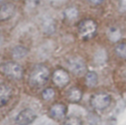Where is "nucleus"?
Listing matches in <instances>:
<instances>
[{
	"instance_id": "nucleus-4",
	"label": "nucleus",
	"mask_w": 126,
	"mask_h": 125,
	"mask_svg": "<svg viewBox=\"0 0 126 125\" xmlns=\"http://www.w3.org/2000/svg\"><path fill=\"white\" fill-rule=\"evenodd\" d=\"M68 68L73 74H75L77 76H82L87 71L86 63L80 57H72V58H70L68 60Z\"/></svg>"
},
{
	"instance_id": "nucleus-14",
	"label": "nucleus",
	"mask_w": 126,
	"mask_h": 125,
	"mask_svg": "<svg viewBox=\"0 0 126 125\" xmlns=\"http://www.w3.org/2000/svg\"><path fill=\"white\" fill-rule=\"evenodd\" d=\"M86 84L90 88H93L97 84V75H96L95 72L90 71V72L87 73V75H86Z\"/></svg>"
},
{
	"instance_id": "nucleus-1",
	"label": "nucleus",
	"mask_w": 126,
	"mask_h": 125,
	"mask_svg": "<svg viewBox=\"0 0 126 125\" xmlns=\"http://www.w3.org/2000/svg\"><path fill=\"white\" fill-rule=\"evenodd\" d=\"M49 79V69L44 65H36L32 68L31 74L29 83L31 87L38 88L43 86Z\"/></svg>"
},
{
	"instance_id": "nucleus-17",
	"label": "nucleus",
	"mask_w": 126,
	"mask_h": 125,
	"mask_svg": "<svg viewBox=\"0 0 126 125\" xmlns=\"http://www.w3.org/2000/svg\"><path fill=\"white\" fill-rule=\"evenodd\" d=\"M65 16H66L68 19H71V20L76 19L77 16H78V10H77L76 8H74V7L68 8V9L65 10Z\"/></svg>"
},
{
	"instance_id": "nucleus-3",
	"label": "nucleus",
	"mask_w": 126,
	"mask_h": 125,
	"mask_svg": "<svg viewBox=\"0 0 126 125\" xmlns=\"http://www.w3.org/2000/svg\"><path fill=\"white\" fill-rule=\"evenodd\" d=\"M78 31L81 37L84 39H90L95 34L96 24L93 20H84L79 24Z\"/></svg>"
},
{
	"instance_id": "nucleus-21",
	"label": "nucleus",
	"mask_w": 126,
	"mask_h": 125,
	"mask_svg": "<svg viewBox=\"0 0 126 125\" xmlns=\"http://www.w3.org/2000/svg\"><path fill=\"white\" fill-rule=\"evenodd\" d=\"M88 1H90V2L93 3V4H100L103 0H88Z\"/></svg>"
},
{
	"instance_id": "nucleus-9",
	"label": "nucleus",
	"mask_w": 126,
	"mask_h": 125,
	"mask_svg": "<svg viewBox=\"0 0 126 125\" xmlns=\"http://www.w3.org/2000/svg\"><path fill=\"white\" fill-rule=\"evenodd\" d=\"M50 116L56 120H62L67 112V107L62 103H55L50 107Z\"/></svg>"
},
{
	"instance_id": "nucleus-2",
	"label": "nucleus",
	"mask_w": 126,
	"mask_h": 125,
	"mask_svg": "<svg viewBox=\"0 0 126 125\" xmlns=\"http://www.w3.org/2000/svg\"><path fill=\"white\" fill-rule=\"evenodd\" d=\"M0 71L5 76L10 77L12 79H16V80L22 79L23 74H24V70H23L22 66L16 62H12V61L2 63L0 65Z\"/></svg>"
},
{
	"instance_id": "nucleus-19",
	"label": "nucleus",
	"mask_w": 126,
	"mask_h": 125,
	"mask_svg": "<svg viewBox=\"0 0 126 125\" xmlns=\"http://www.w3.org/2000/svg\"><path fill=\"white\" fill-rule=\"evenodd\" d=\"M65 125H82L80 119L76 118V117H70L67 118L65 121Z\"/></svg>"
},
{
	"instance_id": "nucleus-7",
	"label": "nucleus",
	"mask_w": 126,
	"mask_h": 125,
	"mask_svg": "<svg viewBox=\"0 0 126 125\" xmlns=\"http://www.w3.org/2000/svg\"><path fill=\"white\" fill-rule=\"evenodd\" d=\"M52 79H53V82L56 86L58 87H64L66 86L68 83H69V75L66 71L62 70V69H58L56 70L53 75H52Z\"/></svg>"
},
{
	"instance_id": "nucleus-12",
	"label": "nucleus",
	"mask_w": 126,
	"mask_h": 125,
	"mask_svg": "<svg viewBox=\"0 0 126 125\" xmlns=\"http://www.w3.org/2000/svg\"><path fill=\"white\" fill-rule=\"evenodd\" d=\"M42 29L43 31L47 34H52L55 31V23L52 19H46L42 23Z\"/></svg>"
},
{
	"instance_id": "nucleus-5",
	"label": "nucleus",
	"mask_w": 126,
	"mask_h": 125,
	"mask_svg": "<svg viewBox=\"0 0 126 125\" xmlns=\"http://www.w3.org/2000/svg\"><path fill=\"white\" fill-rule=\"evenodd\" d=\"M111 98L107 94H96L91 97V104L94 108L101 110L110 104Z\"/></svg>"
},
{
	"instance_id": "nucleus-20",
	"label": "nucleus",
	"mask_w": 126,
	"mask_h": 125,
	"mask_svg": "<svg viewBox=\"0 0 126 125\" xmlns=\"http://www.w3.org/2000/svg\"><path fill=\"white\" fill-rule=\"evenodd\" d=\"M25 3H26L27 8L33 9V8H35L36 5L38 4V0H25Z\"/></svg>"
},
{
	"instance_id": "nucleus-13",
	"label": "nucleus",
	"mask_w": 126,
	"mask_h": 125,
	"mask_svg": "<svg viewBox=\"0 0 126 125\" xmlns=\"http://www.w3.org/2000/svg\"><path fill=\"white\" fill-rule=\"evenodd\" d=\"M82 98V92L78 88H73L68 92V99L73 102H77Z\"/></svg>"
},
{
	"instance_id": "nucleus-8",
	"label": "nucleus",
	"mask_w": 126,
	"mask_h": 125,
	"mask_svg": "<svg viewBox=\"0 0 126 125\" xmlns=\"http://www.w3.org/2000/svg\"><path fill=\"white\" fill-rule=\"evenodd\" d=\"M15 10H16V6L11 2H7V3H4L3 5H1L0 21H7V20L11 19L15 13Z\"/></svg>"
},
{
	"instance_id": "nucleus-6",
	"label": "nucleus",
	"mask_w": 126,
	"mask_h": 125,
	"mask_svg": "<svg viewBox=\"0 0 126 125\" xmlns=\"http://www.w3.org/2000/svg\"><path fill=\"white\" fill-rule=\"evenodd\" d=\"M35 117L36 114L32 108H25L16 116V123L18 125H29L35 119Z\"/></svg>"
},
{
	"instance_id": "nucleus-16",
	"label": "nucleus",
	"mask_w": 126,
	"mask_h": 125,
	"mask_svg": "<svg viewBox=\"0 0 126 125\" xmlns=\"http://www.w3.org/2000/svg\"><path fill=\"white\" fill-rule=\"evenodd\" d=\"M115 52L120 58L126 59V43L121 42V43L117 44L115 47Z\"/></svg>"
},
{
	"instance_id": "nucleus-11",
	"label": "nucleus",
	"mask_w": 126,
	"mask_h": 125,
	"mask_svg": "<svg viewBox=\"0 0 126 125\" xmlns=\"http://www.w3.org/2000/svg\"><path fill=\"white\" fill-rule=\"evenodd\" d=\"M28 54V49L25 46L17 45L12 50V55L15 59H22Z\"/></svg>"
},
{
	"instance_id": "nucleus-18",
	"label": "nucleus",
	"mask_w": 126,
	"mask_h": 125,
	"mask_svg": "<svg viewBox=\"0 0 126 125\" xmlns=\"http://www.w3.org/2000/svg\"><path fill=\"white\" fill-rule=\"evenodd\" d=\"M42 97L45 99V100H49V99H51L53 96H54V94H55V92L53 91V89H51V88H47V89H45L43 92H42Z\"/></svg>"
},
{
	"instance_id": "nucleus-10",
	"label": "nucleus",
	"mask_w": 126,
	"mask_h": 125,
	"mask_svg": "<svg viewBox=\"0 0 126 125\" xmlns=\"http://www.w3.org/2000/svg\"><path fill=\"white\" fill-rule=\"evenodd\" d=\"M12 95L11 88L6 84H0V107L7 104Z\"/></svg>"
},
{
	"instance_id": "nucleus-15",
	"label": "nucleus",
	"mask_w": 126,
	"mask_h": 125,
	"mask_svg": "<svg viewBox=\"0 0 126 125\" xmlns=\"http://www.w3.org/2000/svg\"><path fill=\"white\" fill-rule=\"evenodd\" d=\"M107 35L111 41H118L121 37V32L117 28L111 27L107 31Z\"/></svg>"
}]
</instances>
